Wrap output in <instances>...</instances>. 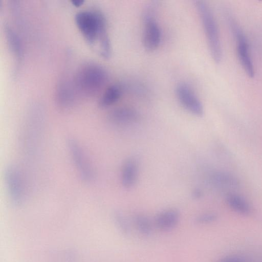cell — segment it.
I'll return each instance as SVG.
<instances>
[{
    "label": "cell",
    "mask_w": 262,
    "mask_h": 262,
    "mask_svg": "<svg viewBox=\"0 0 262 262\" xmlns=\"http://www.w3.org/2000/svg\"><path fill=\"white\" fill-rule=\"evenodd\" d=\"M123 90V87L118 84L109 86L104 91L100 99L99 106L102 108H106L113 105L120 99Z\"/></svg>",
    "instance_id": "cell-12"
},
{
    "label": "cell",
    "mask_w": 262,
    "mask_h": 262,
    "mask_svg": "<svg viewBox=\"0 0 262 262\" xmlns=\"http://www.w3.org/2000/svg\"><path fill=\"white\" fill-rule=\"evenodd\" d=\"M113 219L120 231L125 235H128L131 231L130 224L124 214L120 211H115Z\"/></svg>",
    "instance_id": "cell-18"
},
{
    "label": "cell",
    "mask_w": 262,
    "mask_h": 262,
    "mask_svg": "<svg viewBox=\"0 0 262 262\" xmlns=\"http://www.w3.org/2000/svg\"><path fill=\"white\" fill-rule=\"evenodd\" d=\"M5 32L10 49L16 57L20 58L23 54V48L19 36L9 26L5 27Z\"/></svg>",
    "instance_id": "cell-17"
},
{
    "label": "cell",
    "mask_w": 262,
    "mask_h": 262,
    "mask_svg": "<svg viewBox=\"0 0 262 262\" xmlns=\"http://www.w3.org/2000/svg\"><path fill=\"white\" fill-rule=\"evenodd\" d=\"M176 93L179 101L185 109L196 116L203 115V104L188 85L185 83L178 84Z\"/></svg>",
    "instance_id": "cell-8"
},
{
    "label": "cell",
    "mask_w": 262,
    "mask_h": 262,
    "mask_svg": "<svg viewBox=\"0 0 262 262\" xmlns=\"http://www.w3.org/2000/svg\"><path fill=\"white\" fill-rule=\"evenodd\" d=\"M107 80V73L102 67L90 63L79 70L76 77V84L82 94L91 96L101 90Z\"/></svg>",
    "instance_id": "cell-3"
},
{
    "label": "cell",
    "mask_w": 262,
    "mask_h": 262,
    "mask_svg": "<svg viewBox=\"0 0 262 262\" xmlns=\"http://www.w3.org/2000/svg\"><path fill=\"white\" fill-rule=\"evenodd\" d=\"M107 118L109 122L113 124H129L137 122L140 119V114L133 108L123 106L112 110Z\"/></svg>",
    "instance_id": "cell-9"
},
{
    "label": "cell",
    "mask_w": 262,
    "mask_h": 262,
    "mask_svg": "<svg viewBox=\"0 0 262 262\" xmlns=\"http://www.w3.org/2000/svg\"><path fill=\"white\" fill-rule=\"evenodd\" d=\"M75 21L86 41L95 48L98 44L100 54L108 58L111 54V46L103 15L98 11H82L76 14Z\"/></svg>",
    "instance_id": "cell-1"
},
{
    "label": "cell",
    "mask_w": 262,
    "mask_h": 262,
    "mask_svg": "<svg viewBox=\"0 0 262 262\" xmlns=\"http://www.w3.org/2000/svg\"><path fill=\"white\" fill-rule=\"evenodd\" d=\"M226 202L229 207L235 212L247 215L251 211V208L248 201L240 195L230 193L226 196Z\"/></svg>",
    "instance_id": "cell-13"
},
{
    "label": "cell",
    "mask_w": 262,
    "mask_h": 262,
    "mask_svg": "<svg viewBox=\"0 0 262 262\" xmlns=\"http://www.w3.org/2000/svg\"><path fill=\"white\" fill-rule=\"evenodd\" d=\"M74 96L73 90L66 81H61L58 85L56 91V100L58 105L62 108H67L72 105Z\"/></svg>",
    "instance_id": "cell-14"
},
{
    "label": "cell",
    "mask_w": 262,
    "mask_h": 262,
    "mask_svg": "<svg viewBox=\"0 0 262 262\" xmlns=\"http://www.w3.org/2000/svg\"><path fill=\"white\" fill-rule=\"evenodd\" d=\"M180 219L179 211L174 208L167 209L159 212L155 219V225L157 229L163 232L173 229Z\"/></svg>",
    "instance_id": "cell-11"
},
{
    "label": "cell",
    "mask_w": 262,
    "mask_h": 262,
    "mask_svg": "<svg viewBox=\"0 0 262 262\" xmlns=\"http://www.w3.org/2000/svg\"><path fill=\"white\" fill-rule=\"evenodd\" d=\"M211 180L216 186L224 188H235L239 185L236 177L224 171L213 172L211 176Z\"/></svg>",
    "instance_id": "cell-15"
},
{
    "label": "cell",
    "mask_w": 262,
    "mask_h": 262,
    "mask_svg": "<svg viewBox=\"0 0 262 262\" xmlns=\"http://www.w3.org/2000/svg\"><path fill=\"white\" fill-rule=\"evenodd\" d=\"M67 147L80 179L85 183L92 182L95 178V171L80 144L76 139L69 138Z\"/></svg>",
    "instance_id": "cell-4"
},
{
    "label": "cell",
    "mask_w": 262,
    "mask_h": 262,
    "mask_svg": "<svg viewBox=\"0 0 262 262\" xmlns=\"http://www.w3.org/2000/svg\"><path fill=\"white\" fill-rule=\"evenodd\" d=\"M143 42L145 48L149 51L156 50L161 41L160 27L154 18L152 10L146 11L144 16Z\"/></svg>",
    "instance_id": "cell-7"
},
{
    "label": "cell",
    "mask_w": 262,
    "mask_h": 262,
    "mask_svg": "<svg viewBox=\"0 0 262 262\" xmlns=\"http://www.w3.org/2000/svg\"><path fill=\"white\" fill-rule=\"evenodd\" d=\"M229 22L236 40L237 53L241 64L246 74L253 78L255 71L247 39L240 27L232 18H229Z\"/></svg>",
    "instance_id": "cell-5"
},
{
    "label": "cell",
    "mask_w": 262,
    "mask_h": 262,
    "mask_svg": "<svg viewBox=\"0 0 262 262\" xmlns=\"http://www.w3.org/2000/svg\"><path fill=\"white\" fill-rule=\"evenodd\" d=\"M217 219L215 213L212 212L204 213L199 215L195 221L199 224H207L215 221Z\"/></svg>",
    "instance_id": "cell-19"
},
{
    "label": "cell",
    "mask_w": 262,
    "mask_h": 262,
    "mask_svg": "<svg viewBox=\"0 0 262 262\" xmlns=\"http://www.w3.org/2000/svg\"><path fill=\"white\" fill-rule=\"evenodd\" d=\"M133 224L138 232L144 236H149L152 231V225L145 214L138 213L133 218Z\"/></svg>",
    "instance_id": "cell-16"
},
{
    "label": "cell",
    "mask_w": 262,
    "mask_h": 262,
    "mask_svg": "<svg viewBox=\"0 0 262 262\" xmlns=\"http://www.w3.org/2000/svg\"><path fill=\"white\" fill-rule=\"evenodd\" d=\"M83 2H84V1L83 0H73V1H72V4L76 7H79V6H81V5H82Z\"/></svg>",
    "instance_id": "cell-22"
},
{
    "label": "cell",
    "mask_w": 262,
    "mask_h": 262,
    "mask_svg": "<svg viewBox=\"0 0 262 262\" xmlns=\"http://www.w3.org/2000/svg\"><path fill=\"white\" fill-rule=\"evenodd\" d=\"M5 179L11 203L16 206L22 205L25 198V189L19 168L14 165L8 166L5 171Z\"/></svg>",
    "instance_id": "cell-6"
},
{
    "label": "cell",
    "mask_w": 262,
    "mask_h": 262,
    "mask_svg": "<svg viewBox=\"0 0 262 262\" xmlns=\"http://www.w3.org/2000/svg\"><path fill=\"white\" fill-rule=\"evenodd\" d=\"M195 6L202 22L211 56L219 63L222 58V49L217 26L211 9L204 1H196Z\"/></svg>",
    "instance_id": "cell-2"
},
{
    "label": "cell",
    "mask_w": 262,
    "mask_h": 262,
    "mask_svg": "<svg viewBox=\"0 0 262 262\" xmlns=\"http://www.w3.org/2000/svg\"><path fill=\"white\" fill-rule=\"evenodd\" d=\"M202 195V192L199 189H195L194 190H193V193H192L193 197L195 199L200 198L201 197Z\"/></svg>",
    "instance_id": "cell-21"
},
{
    "label": "cell",
    "mask_w": 262,
    "mask_h": 262,
    "mask_svg": "<svg viewBox=\"0 0 262 262\" xmlns=\"http://www.w3.org/2000/svg\"><path fill=\"white\" fill-rule=\"evenodd\" d=\"M219 262H247L243 257L237 255H230L221 259Z\"/></svg>",
    "instance_id": "cell-20"
},
{
    "label": "cell",
    "mask_w": 262,
    "mask_h": 262,
    "mask_svg": "<svg viewBox=\"0 0 262 262\" xmlns=\"http://www.w3.org/2000/svg\"><path fill=\"white\" fill-rule=\"evenodd\" d=\"M139 174V164L134 157H129L124 162L121 172V182L126 189L133 188L137 181Z\"/></svg>",
    "instance_id": "cell-10"
}]
</instances>
